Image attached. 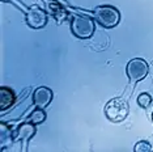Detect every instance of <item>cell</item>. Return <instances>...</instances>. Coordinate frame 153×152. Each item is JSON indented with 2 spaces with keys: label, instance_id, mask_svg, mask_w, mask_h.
Listing matches in <instances>:
<instances>
[{
  "label": "cell",
  "instance_id": "8fae6325",
  "mask_svg": "<svg viewBox=\"0 0 153 152\" xmlns=\"http://www.w3.org/2000/svg\"><path fill=\"white\" fill-rule=\"evenodd\" d=\"M137 105L141 106V108H148L149 105L152 104V96L149 95V93L147 92H143L140 93V95L137 96Z\"/></svg>",
  "mask_w": 153,
  "mask_h": 152
},
{
  "label": "cell",
  "instance_id": "7c38bea8",
  "mask_svg": "<svg viewBox=\"0 0 153 152\" xmlns=\"http://www.w3.org/2000/svg\"><path fill=\"white\" fill-rule=\"evenodd\" d=\"M134 151L135 152H152L153 148L151 146V143H148V142H145V140H140L135 144Z\"/></svg>",
  "mask_w": 153,
  "mask_h": 152
},
{
  "label": "cell",
  "instance_id": "7a4b0ae2",
  "mask_svg": "<svg viewBox=\"0 0 153 152\" xmlns=\"http://www.w3.org/2000/svg\"><path fill=\"white\" fill-rule=\"evenodd\" d=\"M94 21L106 29H111L119 24L120 13L113 5H100L94 9Z\"/></svg>",
  "mask_w": 153,
  "mask_h": 152
},
{
  "label": "cell",
  "instance_id": "9c48e42d",
  "mask_svg": "<svg viewBox=\"0 0 153 152\" xmlns=\"http://www.w3.org/2000/svg\"><path fill=\"white\" fill-rule=\"evenodd\" d=\"M12 140H15V136L12 134L11 127L5 123H0V147L4 150L7 146H11Z\"/></svg>",
  "mask_w": 153,
  "mask_h": 152
},
{
  "label": "cell",
  "instance_id": "8992f818",
  "mask_svg": "<svg viewBox=\"0 0 153 152\" xmlns=\"http://www.w3.org/2000/svg\"><path fill=\"white\" fill-rule=\"evenodd\" d=\"M54 93L47 87H39L33 93V104L38 109H46L53 101Z\"/></svg>",
  "mask_w": 153,
  "mask_h": 152
},
{
  "label": "cell",
  "instance_id": "4fadbf2b",
  "mask_svg": "<svg viewBox=\"0 0 153 152\" xmlns=\"http://www.w3.org/2000/svg\"><path fill=\"white\" fill-rule=\"evenodd\" d=\"M1 1H4V3H5V1H11V3H13V4H16L17 7H21L24 11H25V13L27 12V8H25V7H24L22 4H19V3H16V0H1Z\"/></svg>",
  "mask_w": 153,
  "mask_h": 152
},
{
  "label": "cell",
  "instance_id": "277c9868",
  "mask_svg": "<svg viewBox=\"0 0 153 152\" xmlns=\"http://www.w3.org/2000/svg\"><path fill=\"white\" fill-rule=\"evenodd\" d=\"M126 74L128 76L131 81L137 83L145 79L149 74V66L144 59L141 58H135V59H131L127 63L126 67Z\"/></svg>",
  "mask_w": 153,
  "mask_h": 152
},
{
  "label": "cell",
  "instance_id": "52a82bcc",
  "mask_svg": "<svg viewBox=\"0 0 153 152\" xmlns=\"http://www.w3.org/2000/svg\"><path fill=\"white\" fill-rule=\"evenodd\" d=\"M36 125L33 123L27 122L26 123H22L17 127V130L15 131L13 136H15V140H20V142H26V140H30L32 138L36 135Z\"/></svg>",
  "mask_w": 153,
  "mask_h": 152
},
{
  "label": "cell",
  "instance_id": "5b68a950",
  "mask_svg": "<svg viewBox=\"0 0 153 152\" xmlns=\"http://www.w3.org/2000/svg\"><path fill=\"white\" fill-rule=\"evenodd\" d=\"M26 24L33 29H41L47 24V15L39 7H32L26 12Z\"/></svg>",
  "mask_w": 153,
  "mask_h": 152
},
{
  "label": "cell",
  "instance_id": "ba28073f",
  "mask_svg": "<svg viewBox=\"0 0 153 152\" xmlns=\"http://www.w3.org/2000/svg\"><path fill=\"white\" fill-rule=\"evenodd\" d=\"M15 102H16V95L11 88L8 87L0 88V110L1 112H5L7 109L13 106Z\"/></svg>",
  "mask_w": 153,
  "mask_h": 152
},
{
  "label": "cell",
  "instance_id": "6da1fadb",
  "mask_svg": "<svg viewBox=\"0 0 153 152\" xmlns=\"http://www.w3.org/2000/svg\"><path fill=\"white\" fill-rule=\"evenodd\" d=\"M71 30L80 39H88L94 34L96 25L93 19L84 15H74L71 20Z\"/></svg>",
  "mask_w": 153,
  "mask_h": 152
},
{
  "label": "cell",
  "instance_id": "30bf717a",
  "mask_svg": "<svg viewBox=\"0 0 153 152\" xmlns=\"http://www.w3.org/2000/svg\"><path fill=\"white\" fill-rule=\"evenodd\" d=\"M46 119V113H45V109H36L34 112H32L29 117H27V122L33 123V125H41L42 122H45Z\"/></svg>",
  "mask_w": 153,
  "mask_h": 152
},
{
  "label": "cell",
  "instance_id": "3957f363",
  "mask_svg": "<svg viewBox=\"0 0 153 152\" xmlns=\"http://www.w3.org/2000/svg\"><path fill=\"white\" fill-rule=\"evenodd\" d=\"M105 114L111 122H122L128 115V105L120 98L110 100L105 106Z\"/></svg>",
  "mask_w": 153,
  "mask_h": 152
},
{
  "label": "cell",
  "instance_id": "5bb4252c",
  "mask_svg": "<svg viewBox=\"0 0 153 152\" xmlns=\"http://www.w3.org/2000/svg\"><path fill=\"white\" fill-rule=\"evenodd\" d=\"M152 121H153V113H152Z\"/></svg>",
  "mask_w": 153,
  "mask_h": 152
}]
</instances>
